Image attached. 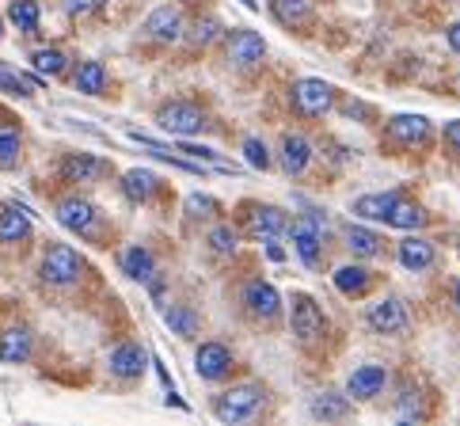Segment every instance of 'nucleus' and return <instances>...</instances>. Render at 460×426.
Segmentation results:
<instances>
[{"label": "nucleus", "instance_id": "f257e3e1", "mask_svg": "<svg viewBox=\"0 0 460 426\" xmlns=\"http://www.w3.org/2000/svg\"><path fill=\"white\" fill-rule=\"evenodd\" d=\"M262 404H267V388L259 381H243V385L225 388L213 400V415H217V422H248L262 412Z\"/></svg>", "mask_w": 460, "mask_h": 426}, {"label": "nucleus", "instance_id": "f03ea898", "mask_svg": "<svg viewBox=\"0 0 460 426\" xmlns=\"http://www.w3.org/2000/svg\"><path fill=\"white\" fill-rule=\"evenodd\" d=\"M323 233H327V217L323 213H305L289 225V236H293V252L301 255L305 267H320V255H323Z\"/></svg>", "mask_w": 460, "mask_h": 426}, {"label": "nucleus", "instance_id": "7ed1b4c3", "mask_svg": "<svg viewBox=\"0 0 460 426\" xmlns=\"http://www.w3.org/2000/svg\"><path fill=\"white\" fill-rule=\"evenodd\" d=\"M39 274H42L46 286L65 289V286L80 282V274H84V259H80V255L69 248V244H50V248H46V255H42Z\"/></svg>", "mask_w": 460, "mask_h": 426}, {"label": "nucleus", "instance_id": "20e7f679", "mask_svg": "<svg viewBox=\"0 0 460 426\" xmlns=\"http://www.w3.org/2000/svg\"><path fill=\"white\" fill-rule=\"evenodd\" d=\"M289 103L297 114H305V119H323V114L335 107V88L320 76H301L297 84L289 88Z\"/></svg>", "mask_w": 460, "mask_h": 426}, {"label": "nucleus", "instance_id": "39448f33", "mask_svg": "<svg viewBox=\"0 0 460 426\" xmlns=\"http://www.w3.org/2000/svg\"><path fill=\"white\" fill-rule=\"evenodd\" d=\"M156 122L164 134H172V138H194V134H202V129L209 126L206 119V111L199 103H187V100H172V103H164L156 111Z\"/></svg>", "mask_w": 460, "mask_h": 426}, {"label": "nucleus", "instance_id": "423d86ee", "mask_svg": "<svg viewBox=\"0 0 460 426\" xmlns=\"http://www.w3.org/2000/svg\"><path fill=\"white\" fill-rule=\"evenodd\" d=\"M289 327L293 335H297L305 347H312V342H320L323 332H327V320L320 313V305L308 297V293H293V308H289Z\"/></svg>", "mask_w": 460, "mask_h": 426}, {"label": "nucleus", "instance_id": "0eeeda50", "mask_svg": "<svg viewBox=\"0 0 460 426\" xmlns=\"http://www.w3.org/2000/svg\"><path fill=\"white\" fill-rule=\"evenodd\" d=\"M58 175L65 183H100L103 175H111V164L92 153H65L58 164Z\"/></svg>", "mask_w": 460, "mask_h": 426}, {"label": "nucleus", "instance_id": "6e6552de", "mask_svg": "<svg viewBox=\"0 0 460 426\" xmlns=\"http://www.w3.org/2000/svg\"><path fill=\"white\" fill-rule=\"evenodd\" d=\"M54 217L61 228H69V233L76 236H88L95 221H100V209H95L88 199H80V194H69V199H61L58 209H54Z\"/></svg>", "mask_w": 460, "mask_h": 426}, {"label": "nucleus", "instance_id": "1a4fd4ad", "mask_svg": "<svg viewBox=\"0 0 460 426\" xmlns=\"http://www.w3.org/2000/svg\"><path fill=\"white\" fill-rule=\"evenodd\" d=\"M267 58V42H262L259 31H248V27H233V39H228V61L236 65V69H255Z\"/></svg>", "mask_w": 460, "mask_h": 426}, {"label": "nucleus", "instance_id": "9d476101", "mask_svg": "<svg viewBox=\"0 0 460 426\" xmlns=\"http://www.w3.org/2000/svg\"><path fill=\"white\" fill-rule=\"evenodd\" d=\"M385 129H388L392 141L403 145V149H415V145L430 141V119H426V114H392Z\"/></svg>", "mask_w": 460, "mask_h": 426}, {"label": "nucleus", "instance_id": "9b49d317", "mask_svg": "<svg viewBox=\"0 0 460 426\" xmlns=\"http://www.w3.org/2000/svg\"><path fill=\"white\" fill-rule=\"evenodd\" d=\"M228 369H233V351L225 342H202L199 354H194V373L202 381H225Z\"/></svg>", "mask_w": 460, "mask_h": 426}, {"label": "nucleus", "instance_id": "f8f14e48", "mask_svg": "<svg viewBox=\"0 0 460 426\" xmlns=\"http://www.w3.org/2000/svg\"><path fill=\"white\" fill-rule=\"evenodd\" d=\"M243 305H248V313L255 320H278V313H282V297H278V289L270 282H262V278H255V282L243 286Z\"/></svg>", "mask_w": 460, "mask_h": 426}, {"label": "nucleus", "instance_id": "ddd939ff", "mask_svg": "<svg viewBox=\"0 0 460 426\" xmlns=\"http://www.w3.org/2000/svg\"><path fill=\"white\" fill-rule=\"evenodd\" d=\"M145 366H149V354H145L141 342H119L107 358V369L119 377V381H134V377L145 373Z\"/></svg>", "mask_w": 460, "mask_h": 426}, {"label": "nucleus", "instance_id": "4468645a", "mask_svg": "<svg viewBox=\"0 0 460 426\" xmlns=\"http://www.w3.org/2000/svg\"><path fill=\"white\" fill-rule=\"evenodd\" d=\"M366 320H369V327L376 335H396V332H403V327H407V305L400 297H385V301L369 305Z\"/></svg>", "mask_w": 460, "mask_h": 426}, {"label": "nucleus", "instance_id": "2eb2a0df", "mask_svg": "<svg viewBox=\"0 0 460 426\" xmlns=\"http://www.w3.org/2000/svg\"><path fill=\"white\" fill-rule=\"evenodd\" d=\"M350 412H354L350 392H316L308 400V415L320 422H342V419H350Z\"/></svg>", "mask_w": 460, "mask_h": 426}, {"label": "nucleus", "instance_id": "dca6fc26", "mask_svg": "<svg viewBox=\"0 0 460 426\" xmlns=\"http://www.w3.org/2000/svg\"><path fill=\"white\" fill-rule=\"evenodd\" d=\"M145 31H149V39L172 46V42L183 39V12L172 8V4H160L156 12H149V20H145Z\"/></svg>", "mask_w": 460, "mask_h": 426}, {"label": "nucleus", "instance_id": "f3484780", "mask_svg": "<svg viewBox=\"0 0 460 426\" xmlns=\"http://www.w3.org/2000/svg\"><path fill=\"white\" fill-rule=\"evenodd\" d=\"M248 233L259 236V240H278L282 233H289L286 209H278V206H255L248 213Z\"/></svg>", "mask_w": 460, "mask_h": 426}, {"label": "nucleus", "instance_id": "a211bd4d", "mask_svg": "<svg viewBox=\"0 0 460 426\" xmlns=\"http://www.w3.org/2000/svg\"><path fill=\"white\" fill-rule=\"evenodd\" d=\"M35 225H31V213L23 206H0V244H27Z\"/></svg>", "mask_w": 460, "mask_h": 426}, {"label": "nucleus", "instance_id": "6ab92c4d", "mask_svg": "<svg viewBox=\"0 0 460 426\" xmlns=\"http://www.w3.org/2000/svg\"><path fill=\"white\" fill-rule=\"evenodd\" d=\"M388 385V369L385 366H358L347 381V392L354 400H376Z\"/></svg>", "mask_w": 460, "mask_h": 426}, {"label": "nucleus", "instance_id": "aec40b11", "mask_svg": "<svg viewBox=\"0 0 460 426\" xmlns=\"http://www.w3.org/2000/svg\"><path fill=\"white\" fill-rule=\"evenodd\" d=\"M267 4H270V15L286 31H305V27H312V20H316V12H312L308 0H267Z\"/></svg>", "mask_w": 460, "mask_h": 426}, {"label": "nucleus", "instance_id": "412c9836", "mask_svg": "<svg viewBox=\"0 0 460 426\" xmlns=\"http://www.w3.org/2000/svg\"><path fill=\"white\" fill-rule=\"evenodd\" d=\"M31 351H35V335L27 332V327H8L4 335H0V362L8 366H23Z\"/></svg>", "mask_w": 460, "mask_h": 426}, {"label": "nucleus", "instance_id": "4be33fe9", "mask_svg": "<svg viewBox=\"0 0 460 426\" xmlns=\"http://www.w3.org/2000/svg\"><path fill=\"white\" fill-rule=\"evenodd\" d=\"M312 164V145L301 134H286L282 138V168L286 175H305Z\"/></svg>", "mask_w": 460, "mask_h": 426}, {"label": "nucleus", "instance_id": "5701e85b", "mask_svg": "<svg viewBox=\"0 0 460 426\" xmlns=\"http://www.w3.org/2000/svg\"><path fill=\"white\" fill-rule=\"evenodd\" d=\"M332 282H335V289L342 293V297H361V293L369 289V282H373V271L361 267V263H350V267H339L332 274Z\"/></svg>", "mask_w": 460, "mask_h": 426}, {"label": "nucleus", "instance_id": "b1692460", "mask_svg": "<svg viewBox=\"0 0 460 426\" xmlns=\"http://www.w3.org/2000/svg\"><path fill=\"white\" fill-rule=\"evenodd\" d=\"M122 194H126V202H134V206L149 202L153 194H156V175L145 172V168H129L122 175Z\"/></svg>", "mask_w": 460, "mask_h": 426}, {"label": "nucleus", "instance_id": "393cba45", "mask_svg": "<svg viewBox=\"0 0 460 426\" xmlns=\"http://www.w3.org/2000/svg\"><path fill=\"white\" fill-rule=\"evenodd\" d=\"M122 274H129L134 282H149V278L156 274L153 252L145 248V244H134V248H126V252H122Z\"/></svg>", "mask_w": 460, "mask_h": 426}, {"label": "nucleus", "instance_id": "a878e982", "mask_svg": "<svg viewBox=\"0 0 460 426\" xmlns=\"http://www.w3.org/2000/svg\"><path fill=\"white\" fill-rule=\"evenodd\" d=\"M403 199L400 191H385V194H361V199L354 202V213L358 217H366V221H385L392 206H396Z\"/></svg>", "mask_w": 460, "mask_h": 426}, {"label": "nucleus", "instance_id": "bb28decb", "mask_svg": "<svg viewBox=\"0 0 460 426\" xmlns=\"http://www.w3.org/2000/svg\"><path fill=\"white\" fill-rule=\"evenodd\" d=\"M347 248L354 259H373V255H381L385 240L366 225H347Z\"/></svg>", "mask_w": 460, "mask_h": 426}, {"label": "nucleus", "instance_id": "cd10ccee", "mask_svg": "<svg viewBox=\"0 0 460 426\" xmlns=\"http://www.w3.org/2000/svg\"><path fill=\"white\" fill-rule=\"evenodd\" d=\"M400 263L407 271H426L434 263V244L430 240H422V236H407L400 244Z\"/></svg>", "mask_w": 460, "mask_h": 426}, {"label": "nucleus", "instance_id": "c85d7f7f", "mask_svg": "<svg viewBox=\"0 0 460 426\" xmlns=\"http://www.w3.org/2000/svg\"><path fill=\"white\" fill-rule=\"evenodd\" d=\"M164 324H168L172 335H179V339H194V335H199V327H202L199 313H194L190 305H172V308H164Z\"/></svg>", "mask_w": 460, "mask_h": 426}, {"label": "nucleus", "instance_id": "c756f323", "mask_svg": "<svg viewBox=\"0 0 460 426\" xmlns=\"http://www.w3.org/2000/svg\"><path fill=\"white\" fill-rule=\"evenodd\" d=\"M76 92L80 95H103L107 92V65L103 61H84L76 69Z\"/></svg>", "mask_w": 460, "mask_h": 426}, {"label": "nucleus", "instance_id": "7c9ffc66", "mask_svg": "<svg viewBox=\"0 0 460 426\" xmlns=\"http://www.w3.org/2000/svg\"><path fill=\"white\" fill-rule=\"evenodd\" d=\"M385 225H392V228H403V233H419V228L426 225V213H422V206H415V202L400 199L396 206H392L388 217H385Z\"/></svg>", "mask_w": 460, "mask_h": 426}, {"label": "nucleus", "instance_id": "2f4dec72", "mask_svg": "<svg viewBox=\"0 0 460 426\" xmlns=\"http://www.w3.org/2000/svg\"><path fill=\"white\" fill-rule=\"evenodd\" d=\"M31 65H35L39 76H61L65 69H69V54L58 50V46H46V50L31 54Z\"/></svg>", "mask_w": 460, "mask_h": 426}, {"label": "nucleus", "instance_id": "473e14b6", "mask_svg": "<svg viewBox=\"0 0 460 426\" xmlns=\"http://www.w3.org/2000/svg\"><path fill=\"white\" fill-rule=\"evenodd\" d=\"M20 156H23L20 129L0 126V172H15V168H20Z\"/></svg>", "mask_w": 460, "mask_h": 426}, {"label": "nucleus", "instance_id": "72a5a7b5", "mask_svg": "<svg viewBox=\"0 0 460 426\" xmlns=\"http://www.w3.org/2000/svg\"><path fill=\"white\" fill-rule=\"evenodd\" d=\"M8 20L27 31V35H35L39 31V20H42V12H39V0H12L8 4Z\"/></svg>", "mask_w": 460, "mask_h": 426}, {"label": "nucleus", "instance_id": "f704fd0d", "mask_svg": "<svg viewBox=\"0 0 460 426\" xmlns=\"http://www.w3.org/2000/svg\"><path fill=\"white\" fill-rule=\"evenodd\" d=\"M396 415H400L403 422H419V419H426V407H422V396H419V388H415V385H403L400 400H396Z\"/></svg>", "mask_w": 460, "mask_h": 426}, {"label": "nucleus", "instance_id": "c9c22d12", "mask_svg": "<svg viewBox=\"0 0 460 426\" xmlns=\"http://www.w3.org/2000/svg\"><path fill=\"white\" fill-rule=\"evenodd\" d=\"M221 213V202L209 199V194H190L187 199V217L190 221H213Z\"/></svg>", "mask_w": 460, "mask_h": 426}, {"label": "nucleus", "instance_id": "e433bc0d", "mask_svg": "<svg viewBox=\"0 0 460 426\" xmlns=\"http://www.w3.org/2000/svg\"><path fill=\"white\" fill-rule=\"evenodd\" d=\"M209 248L217 252V255H233L240 248V236H236V228L233 225H217L209 233Z\"/></svg>", "mask_w": 460, "mask_h": 426}, {"label": "nucleus", "instance_id": "4c0bfd02", "mask_svg": "<svg viewBox=\"0 0 460 426\" xmlns=\"http://www.w3.org/2000/svg\"><path fill=\"white\" fill-rule=\"evenodd\" d=\"M217 39H221V20H213V15L199 20V23H194V31H190V42L199 46V50H206V46H213Z\"/></svg>", "mask_w": 460, "mask_h": 426}, {"label": "nucleus", "instance_id": "58836bf2", "mask_svg": "<svg viewBox=\"0 0 460 426\" xmlns=\"http://www.w3.org/2000/svg\"><path fill=\"white\" fill-rule=\"evenodd\" d=\"M243 156H248V164H252L255 172H267V168H270V149H267V145H262L259 138L243 141Z\"/></svg>", "mask_w": 460, "mask_h": 426}, {"label": "nucleus", "instance_id": "ea45409f", "mask_svg": "<svg viewBox=\"0 0 460 426\" xmlns=\"http://www.w3.org/2000/svg\"><path fill=\"white\" fill-rule=\"evenodd\" d=\"M100 8H103V0H65V12H69L73 20H88V15Z\"/></svg>", "mask_w": 460, "mask_h": 426}, {"label": "nucleus", "instance_id": "a19ab883", "mask_svg": "<svg viewBox=\"0 0 460 426\" xmlns=\"http://www.w3.org/2000/svg\"><path fill=\"white\" fill-rule=\"evenodd\" d=\"M441 141L449 145V149L460 156V119H453V122H446V129H441Z\"/></svg>", "mask_w": 460, "mask_h": 426}, {"label": "nucleus", "instance_id": "79ce46f5", "mask_svg": "<svg viewBox=\"0 0 460 426\" xmlns=\"http://www.w3.org/2000/svg\"><path fill=\"white\" fill-rule=\"evenodd\" d=\"M449 46L460 54V23H453V27H449Z\"/></svg>", "mask_w": 460, "mask_h": 426}, {"label": "nucleus", "instance_id": "37998d69", "mask_svg": "<svg viewBox=\"0 0 460 426\" xmlns=\"http://www.w3.org/2000/svg\"><path fill=\"white\" fill-rule=\"evenodd\" d=\"M267 255L274 259V263H282V259H286V252H282V248H278V244H267Z\"/></svg>", "mask_w": 460, "mask_h": 426}, {"label": "nucleus", "instance_id": "c03bdc74", "mask_svg": "<svg viewBox=\"0 0 460 426\" xmlns=\"http://www.w3.org/2000/svg\"><path fill=\"white\" fill-rule=\"evenodd\" d=\"M240 4L248 8V12H259V0H240Z\"/></svg>", "mask_w": 460, "mask_h": 426}, {"label": "nucleus", "instance_id": "a18cd8bd", "mask_svg": "<svg viewBox=\"0 0 460 426\" xmlns=\"http://www.w3.org/2000/svg\"><path fill=\"white\" fill-rule=\"evenodd\" d=\"M456 305H460V286H456Z\"/></svg>", "mask_w": 460, "mask_h": 426}, {"label": "nucleus", "instance_id": "49530a36", "mask_svg": "<svg viewBox=\"0 0 460 426\" xmlns=\"http://www.w3.org/2000/svg\"><path fill=\"white\" fill-rule=\"evenodd\" d=\"M0 35H4V23H0Z\"/></svg>", "mask_w": 460, "mask_h": 426}, {"label": "nucleus", "instance_id": "de8ad7c7", "mask_svg": "<svg viewBox=\"0 0 460 426\" xmlns=\"http://www.w3.org/2000/svg\"><path fill=\"white\" fill-rule=\"evenodd\" d=\"M0 73H4V65H0Z\"/></svg>", "mask_w": 460, "mask_h": 426}]
</instances>
